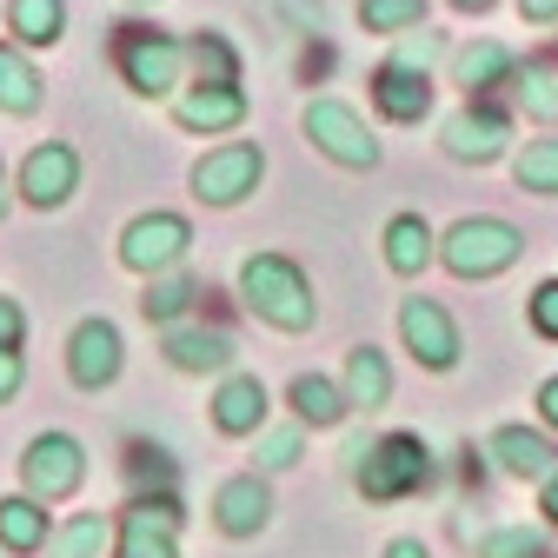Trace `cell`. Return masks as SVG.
<instances>
[{
  "instance_id": "37",
  "label": "cell",
  "mask_w": 558,
  "mask_h": 558,
  "mask_svg": "<svg viewBox=\"0 0 558 558\" xmlns=\"http://www.w3.org/2000/svg\"><path fill=\"white\" fill-rule=\"evenodd\" d=\"M532 326H538L545 339H558V279H545V287L532 293Z\"/></svg>"
},
{
  "instance_id": "43",
  "label": "cell",
  "mask_w": 558,
  "mask_h": 558,
  "mask_svg": "<svg viewBox=\"0 0 558 558\" xmlns=\"http://www.w3.org/2000/svg\"><path fill=\"white\" fill-rule=\"evenodd\" d=\"M386 558H433V551L418 545V538H392V545H386Z\"/></svg>"
},
{
  "instance_id": "31",
  "label": "cell",
  "mask_w": 558,
  "mask_h": 558,
  "mask_svg": "<svg viewBox=\"0 0 558 558\" xmlns=\"http://www.w3.org/2000/svg\"><path fill=\"white\" fill-rule=\"evenodd\" d=\"M512 87H519V107H525L532 120H545V126L558 120V74H551V66H538V60H532V66H519Z\"/></svg>"
},
{
  "instance_id": "21",
  "label": "cell",
  "mask_w": 558,
  "mask_h": 558,
  "mask_svg": "<svg viewBox=\"0 0 558 558\" xmlns=\"http://www.w3.org/2000/svg\"><path fill=\"white\" fill-rule=\"evenodd\" d=\"M493 459H499L512 478H538V485L558 472L551 439H545V433H525V426H499V433H493Z\"/></svg>"
},
{
  "instance_id": "20",
  "label": "cell",
  "mask_w": 558,
  "mask_h": 558,
  "mask_svg": "<svg viewBox=\"0 0 558 558\" xmlns=\"http://www.w3.org/2000/svg\"><path fill=\"white\" fill-rule=\"evenodd\" d=\"M47 538H53V525H47V506L34 493L0 499V551L8 558H34V551H47Z\"/></svg>"
},
{
  "instance_id": "1",
  "label": "cell",
  "mask_w": 558,
  "mask_h": 558,
  "mask_svg": "<svg viewBox=\"0 0 558 558\" xmlns=\"http://www.w3.org/2000/svg\"><path fill=\"white\" fill-rule=\"evenodd\" d=\"M240 300L253 319H266L272 332H313L319 300H313V279L300 272V259L287 253H253L240 266Z\"/></svg>"
},
{
  "instance_id": "41",
  "label": "cell",
  "mask_w": 558,
  "mask_h": 558,
  "mask_svg": "<svg viewBox=\"0 0 558 558\" xmlns=\"http://www.w3.org/2000/svg\"><path fill=\"white\" fill-rule=\"evenodd\" d=\"M519 14H525V21H538V27H545V21H558V0H519Z\"/></svg>"
},
{
  "instance_id": "38",
  "label": "cell",
  "mask_w": 558,
  "mask_h": 558,
  "mask_svg": "<svg viewBox=\"0 0 558 558\" xmlns=\"http://www.w3.org/2000/svg\"><path fill=\"white\" fill-rule=\"evenodd\" d=\"M21 339H27V313H21V300L0 293V345H14V353H21Z\"/></svg>"
},
{
  "instance_id": "10",
  "label": "cell",
  "mask_w": 558,
  "mask_h": 558,
  "mask_svg": "<svg viewBox=\"0 0 558 558\" xmlns=\"http://www.w3.org/2000/svg\"><path fill=\"white\" fill-rule=\"evenodd\" d=\"M126 366V339L113 319H81L74 332H66V379H74L81 392H107Z\"/></svg>"
},
{
  "instance_id": "23",
  "label": "cell",
  "mask_w": 558,
  "mask_h": 558,
  "mask_svg": "<svg viewBox=\"0 0 558 558\" xmlns=\"http://www.w3.org/2000/svg\"><path fill=\"white\" fill-rule=\"evenodd\" d=\"M193 300H206V287H199L186 266H173V272H154V279H147L140 313H147V326H180V319L193 313Z\"/></svg>"
},
{
  "instance_id": "24",
  "label": "cell",
  "mask_w": 558,
  "mask_h": 558,
  "mask_svg": "<svg viewBox=\"0 0 558 558\" xmlns=\"http://www.w3.org/2000/svg\"><path fill=\"white\" fill-rule=\"evenodd\" d=\"M433 259H439V233L418 220V214H399V220L386 227V266H392L399 279H418Z\"/></svg>"
},
{
  "instance_id": "48",
  "label": "cell",
  "mask_w": 558,
  "mask_h": 558,
  "mask_svg": "<svg viewBox=\"0 0 558 558\" xmlns=\"http://www.w3.org/2000/svg\"><path fill=\"white\" fill-rule=\"evenodd\" d=\"M0 558H8V551H0Z\"/></svg>"
},
{
  "instance_id": "42",
  "label": "cell",
  "mask_w": 558,
  "mask_h": 558,
  "mask_svg": "<svg viewBox=\"0 0 558 558\" xmlns=\"http://www.w3.org/2000/svg\"><path fill=\"white\" fill-rule=\"evenodd\" d=\"M538 512H545V519H551V525H558V472H551V478H545V493H538Z\"/></svg>"
},
{
  "instance_id": "13",
  "label": "cell",
  "mask_w": 558,
  "mask_h": 558,
  "mask_svg": "<svg viewBox=\"0 0 558 558\" xmlns=\"http://www.w3.org/2000/svg\"><path fill=\"white\" fill-rule=\"evenodd\" d=\"M506 140H512V120L499 107H485V100H465L452 120H446V154L465 160V167H493L506 154Z\"/></svg>"
},
{
  "instance_id": "36",
  "label": "cell",
  "mask_w": 558,
  "mask_h": 558,
  "mask_svg": "<svg viewBox=\"0 0 558 558\" xmlns=\"http://www.w3.org/2000/svg\"><path fill=\"white\" fill-rule=\"evenodd\" d=\"M392 60H399V66H412V74H426V66H439V60H446V40H439V34H426V27H412V34H399Z\"/></svg>"
},
{
  "instance_id": "5",
  "label": "cell",
  "mask_w": 558,
  "mask_h": 558,
  "mask_svg": "<svg viewBox=\"0 0 558 558\" xmlns=\"http://www.w3.org/2000/svg\"><path fill=\"white\" fill-rule=\"evenodd\" d=\"M81 478H87V446H81L74 433H40V439H27V452H21V485H27L40 506L74 499Z\"/></svg>"
},
{
  "instance_id": "33",
  "label": "cell",
  "mask_w": 558,
  "mask_h": 558,
  "mask_svg": "<svg viewBox=\"0 0 558 558\" xmlns=\"http://www.w3.org/2000/svg\"><path fill=\"white\" fill-rule=\"evenodd\" d=\"M512 173H519L525 193H558V140H532Z\"/></svg>"
},
{
  "instance_id": "12",
  "label": "cell",
  "mask_w": 558,
  "mask_h": 558,
  "mask_svg": "<svg viewBox=\"0 0 558 558\" xmlns=\"http://www.w3.org/2000/svg\"><path fill=\"white\" fill-rule=\"evenodd\" d=\"M81 186V154L66 147V140H47V147H34L21 160V199L40 206V214H53V206H66Z\"/></svg>"
},
{
  "instance_id": "26",
  "label": "cell",
  "mask_w": 558,
  "mask_h": 558,
  "mask_svg": "<svg viewBox=\"0 0 558 558\" xmlns=\"http://www.w3.org/2000/svg\"><path fill=\"white\" fill-rule=\"evenodd\" d=\"M345 399H353L360 412H379L386 399H392V366H386V353L379 345H353V353H345Z\"/></svg>"
},
{
  "instance_id": "3",
  "label": "cell",
  "mask_w": 558,
  "mask_h": 558,
  "mask_svg": "<svg viewBox=\"0 0 558 558\" xmlns=\"http://www.w3.org/2000/svg\"><path fill=\"white\" fill-rule=\"evenodd\" d=\"M345 459H353V485L373 506H392V499L418 493V485H433V452L418 433H386L373 446H353Z\"/></svg>"
},
{
  "instance_id": "25",
  "label": "cell",
  "mask_w": 558,
  "mask_h": 558,
  "mask_svg": "<svg viewBox=\"0 0 558 558\" xmlns=\"http://www.w3.org/2000/svg\"><path fill=\"white\" fill-rule=\"evenodd\" d=\"M287 399H293V418H300V426H313V433L339 426V418L353 412V399H345V386H339V379H319V373H300Z\"/></svg>"
},
{
  "instance_id": "28",
  "label": "cell",
  "mask_w": 558,
  "mask_h": 558,
  "mask_svg": "<svg viewBox=\"0 0 558 558\" xmlns=\"http://www.w3.org/2000/svg\"><path fill=\"white\" fill-rule=\"evenodd\" d=\"M0 107H8L14 120L40 113V74H34L27 47H0Z\"/></svg>"
},
{
  "instance_id": "22",
  "label": "cell",
  "mask_w": 558,
  "mask_h": 558,
  "mask_svg": "<svg viewBox=\"0 0 558 558\" xmlns=\"http://www.w3.org/2000/svg\"><path fill=\"white\" fill-rule=\"evenodd\" d=\"M113 532H120L113 512H74L66 525H53L47 558H113Z\"/></svg>"
},
{
  "instance_id": "16",
  "label": "cell",
  "mask_w": 558,
  "mask_h": 558,
  "mask_svg": "<svg viewBox=\"0 0 558 558\" xmlns=\"http://www.w3.org/2000/svg\"><path fill=\"white\" fill-rule=\"evenodd\" d=\"M167 366L173 373H233V332L199 326V319L167 326Z\"/></svg>"
},
{
  "instance_id": "47",
  "label": "cell",
  "mask_w": 558,
  "mask_h": 558,
  "mask_svg": "<svg viewBox=\"0 0 558 558\" xmlns=\"http://www.w3.org/2000/svg\"><path fill=\"white\" fill-rule=\"evenodd\" d=\"M0 180H8V173H0Z\"/></svg>"
},
{
  "instance_id": "34",
  "label": "cell",
  "mask_w": 558,
  "mask_h": 558,
  "mask_svg": "<svg viewBox=\"0 0 558 558\" xmlns=\"http://www.w3.org/2000/svg\"><path fill=\"white\" fill-rule=\"evenodd\" d=\"M126 472H133V493H147V478H154V493H173V459L147 439L126 446Z\"/></svg>"
},
{
  "instance_id": "2",
  "label": "cell",
  "mask_w": 558,
  "mask_h": 558,
  "mask_svg": "<svg viewBox=\"0 0 558 558\" xmlns=\"http://www.w3.org/2000/svg\"><path fill=\"white\" fill-rule=\"evenodd\" d=\"M113 66L140 100H167L186 81V40L154 21H120L113 27Z\"/></svg>"
},
{
  "instance_id": "18",
  "label": "cell",
  "mask_w": 558,
  "mask_h": 558,
  "mask_svg": "<svg viewBox=\"0 0 558 558\" xmlns=\"http://www.w3.org/2000/svg\"><path fill=\"white\" fill-rule=\"evenodd\" d=\"M373 107H379L386 120L412 126V120H426V107H433V81L412 74V66H399V60H386L379 74H373Z\"/></svg>"
},
{
  "instance_id": "32",
  "label": "cell",
  "mask_w": 558,
  "mask_h": 558,
  "mask_svg": "<svg viewBox=\"0 0 558 558\" xmlns=\"http://www.w3.org/2000/svg\"><path fill=\"white\" fill-rule=\"evenodd\" d=\"M259 446H253V472H287V465H300V452H306V439H300V426H279V433H253Z\"/></svg>"
},
{
  "instance_id": "6",
  "label": "cell",
  "mask_w": 558,
  "mask_h": 558,
  "mask_svg": "<svg viewBox=\"0 0 558 558\" xmlns=\"http://www.w3.org/2000/svg\"><path fill=\"white\" fill-rule=\"evenodd\" d=\"M180 499L173 493H133L113 532V558H180Z\"/></svg>"
},
{
  "instance_id": "15",
  "label": "cell",
  "mask_w": 558,
  "mask_h": 558,
  "mask_svg": "<svg viewBox=\"0 0 558 558\" xmlns=\"http://www.w3.org/2000/svg\"><path fill=\"white\" fill-rule=\"evenodd\" d=\"M214 525L227 538H259L272 525V485L266 472H233L220 493H214Z\"/></svg>"
},
{
  "instance_id": "44",
  "label": "cell",
  "mask_w": 558,
  "mask_h": 558,
  "mask_svg": "<svg viewBox=\"0 0 558 558\" xmlns=\"http://www.w3.org/2000/svg\"><path fill=\"white\" fill-rule=\"evenodd\" d=\"M452 8H465V14H485V8H493V0H452Z\"/></svg>"
},
{
  "instance_id": "4",
  "label": "cell",
  "mask_w": 558,
  "mask_h": 558,
  "mask_svg": "<svg viewBox=\"0 0 558 558\" xmlns=\"http://www.w3.org/2000/svg\"><path fill=\"white\" fill-rule=\"evenodd\" d=\"M519 253H525V233L506 227V220H485V214L446 227V240H439V259H446L459 279H493V272H506Z\"/></svg>"
},
{
  "instance_id": "9",
  "label": "cell",
  "mask_w": 558,
  "mask_h": 558,
  "mask_svg": "<svg viewBox=\"0 0 558 558\" xmlns=\"http://www.w3.org/2000/svg\"><path fill=\"white\" fill-rule=\"evenodd\" d=\"M259 180H266V154L253 140H227V147H214L193 167V193L206 206H240L246 193H259Z\"/></svg>"
},
{
  "instance_id": "14",
  "label": "cell",
  "mask_w": 558,
  "mask_h": 558,
  "mask_svg": "<svg viewBox=\"0 0 558 558\" xmlns=\"http://www.w3.org/2000/svg\"><path fill=\"white\" fill-rule=\"evenodd\" d=\"M173 120L186 133H233L246 120V94H240V81H193L173 94Z\"/></svg>"
},
{
  "instance_id": "8",
  "label": "cell",
  "mask_w": 558,
  "mask_h": 558,
  "mask_svg": "<svg viewBox=\"0 0 558 558\" xmlns=\"http://www.w3.org/2000/svg\"><path fill=\"white\" fill-rule=\"evenodd\" d=\"M186 246H193L186 214H140V220H126V233H120V266L140 272V279H154V272H173V266L186 259Z\"/></svg>"
},
{
  "instance_id": "40",
  "label": "cell",
  "mask_w": 558,
  "mask_h": 558,
  "mask_svg": "<svg viewBox=\"0 0 558 558\" xmlns=\"http://www.w3.org/2000/svg\"><path fill=\"white\" fill-rule=\"evenodd\" d=\"M538 412H545V426L558 433V379H545V386H538Z\"/></svg>"
},
{
  "instance_id": "27",
  "label": "cell",
  "mask_w": 558,
  "mask_h": 558,
  "mask_svg": "<svg viewBox=\"0 0 558 558\" xmlns=\"http://www.w3.org/2000/svg\"><path fill=\"white\" fill-rule=\"evenodd\" d=\"M8 34L14 47H53L66 34V0H8Z\"/></svg>"
},
{
  "instance_id": "29",
  "label": "cell",
  "mask_w": 558,
  "mask_h": 558,
  "mask_svg": "<svg viewBox=\"0 0 558 558\" xmlns=\"http://www.w3.org/2000/svg\"><path fill=\"white\" fill-rule=\"evenodd\" d=\"M186 74L193 81H240V53L227 34H193L186 40Z\"/></svg>"
},
{
  "instance_id": "11",
  "label": "cell",
  "mask_w": 558,
  "mask_h": 558,
  "mask_svg": "<svg viewBox=\"0 0 558 558\" xmlns=\"http://www.w3.org/2000/svg\"><path fill=\"white\" fill-rule=\"evenodd\" d=\"M399 339H405V353L426 366V373H452L459 366V326L439 300H405L399 306Z\"/></svg>"
},
{
  "instance_id": "7",
  "label": "cell",
  "mask_w": 558,
  "mask_h": 558,
  "mask_svg": "<svg viewBox=\"0 0 558 558\" xmlns=\"http://www.w3.org/2000/svg\"><path fill=\"white\" fill-rule=\"evenodd\" d=\"M306 140H313L332 167H345V173H373V167H379L373 126L345 107V100H313V107H306Z\"/></svg>"
},
{
  "instance_id": "46",
  "label": "cell",
  "mask_w": 558,
  "mask_h": 558,
  "mask_svg": "<svg viewBox=\"0 0 558 558\" xmlns=\"http://www.w3.org/2000/svg\"><path fill=\"white\" fill-rule=\"evenodd\" d=\"M140 8H147V0H140Z\"/></svg>"
},
{
  "instance_id": "35",
  "label": "cell",
  "mask_w": 558,
  "mask_h": 558,
  "mask_svg": "<svg viewBox=\"0 0 558 558\" xmlns=\"http://www.w3.org/2000/svg\"><path fill=\"white\" fill-rule=\"evenodd\" d=\"M478 558H545V538L525 532V525H506V532H485L478 538Z\"/></svg>"
},
{
  "instance_id": "45",
  "label": "cell",
  "mask_w": 558,
  "mask_h": 558,
  "mask_svg": "<svg viewBox=\"0 0 558 558\" xmlns=\"http://www.w3.org/2000/svg\"><path fill=\"white\" fill-rule=\"evenodd\" d=\"M8 206H14V193H8V180H0V220H8Z\"/></svg>"
},
{
  "instance_id": "19",
  "label": "cell",
  "mask_w": 558,
  "mask_h": 558,
  "mask_svg": "<svg viewBox=\"0 0 558 558\" xmlns=\"http://www.w3.org/2000/svg\"><path fill=\"white\" fill-rule=\"evenodd\" d=\"M452 74H459L465 100H485L493 87H512L519 60H512V47H499V40H472V47H459V53H452Z\"/></svg>"
},
{
  "instance_id": "17",
  "label": "cell",
  "mask_w": 558,
  "mask_h": 558,
  "mask_svg": "<svg viewBox=\"0 0 558 558\" xmlns=\"http://www.w3.org/2000/svg\"><path fill=\"white\" fill-rule=\"evenodd\" d=\"M266 379L259 373H220V392H214V426L227 439H253L266 426Z\"/></svg>"
},
{
  "instance_id": "30",
  "label": "cell",
  "mask_w": 558,
  "mask_h": 558,
  "mask_svg": "<svg viewBox=\"0 0 558 558\" xmlns=\"http://www.w3.org/2000/svg\"><path fill=\"white\" fill-rule=\"evenodd\" d=\"M360 27L366 34H412V27H426V0H360Z\"/></svg>"
},
{
  "instance_id": "39",
  "label": "cell",
  "mask_w": 558,
  "mask_h": 558,
  "mask_svg": "<svg viewBox=\"0 0 558 558\" xmlns=\"http://www.w3.org/2000/svg\"><path fill=\"white\" fill-rule=\"evenodd\" d=\"M21 386H27V366H21V353H14V345H0V405H8Z\"/></svg>"
}]
</instances>
